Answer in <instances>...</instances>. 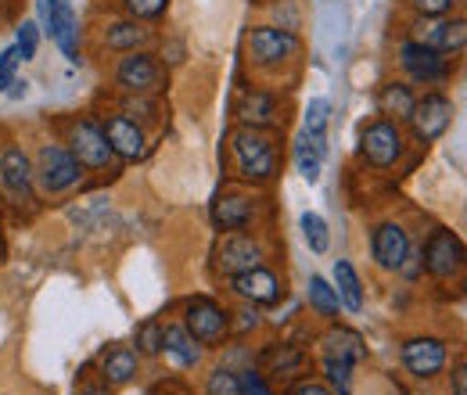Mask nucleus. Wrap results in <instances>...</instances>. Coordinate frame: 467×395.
Here are the masks:
<instances>
[{
	"label": "nucleus",
	"mask_w": 467,
	"mask_h": 395,
	"mask_svg": "<svg viewBox=\"0 0 467 395\" xmlns=\"http://www.w3.org/2000/svg\"><path fill=\"white\" fill-rule=\"evenodd\" d=\"M231 151L234 162H237V172L244 180L263 183V180H270L277 172V148L263 130H252V126L237 130L231 137Z\"/></svg>",
	"instance_id": "1"
},
{
	"label": "nucleus",
	"mask_w": 467,
	"mask_h": 395,
	"mask_svg": "<svg viewBox=\"0 0 467 395\" xmlns=\"http://www.w3.org/2000/svg\"><path fill=\"white\" fill-rule=\"evenodd\" d=\"M83 180V166L72 151H65L58 144H44L33 166V183H40L44 194H61L68 187H76Z\"/></svg>",
	"instance_id": "2"
},
{
	"label": "nucleus",
	"mask_w": 467,
	"mask_h": 395,
	"mask_svg": "<svg viewBox=\"0 0 467 395\" xmlns=\"http://www.w3.org/2000/svg\"><path fill=\"white\" fill-rule=\"evenodd\" d=\"M183 327L202 345H220L231 331V313L223 306H216L213 298H191L183 309Z\"/></svg>",
	"instance_id": "3"
},
{
	"label": "nucleus",
	"mask_w": 467,
	"mask_h": 395,
	"mask_svg": "<svg viewBox=\"0 0 467 395\" xmlns=\"http://www.w3.org/2000/svg\"><path fill=\"white\" fill-rule=\"evenodd\" d=\"M420 263H424V270H428L431 277L446 281V277H453V274L464 270V241H461L453 230L439 226V230L428 237V244H424V252H420Z\"/></svg>",
	"instance_id": "4"
},
{
	"label": "nucleus",
	"mask_w": 467,
	"mask_h": 395,
	"mask_svg": "<svg viewBox=\"0 0 467 395\" xmlns=\"http://www.w3.org/2000/svg\"><path fill=\"white\" fill-rule=\"evenodd\" d=\"M213 266H216V274H223V277L248 274V270L263 266V248H259L255 237L231 230V234L216 244V252H213Z\"/></svg>",
	"instance_id": "5"
},
{
	"label": "nucleus",
	"mask_w": 467,
	"mask_h": 395,
	"mask_svg": "<svg viewBox=\"0 0 467 395\" xmlns=\"http://www.w3.org/2000/svg\"><path fill=\"white\" fill-rule=\"evenodd\" d=\"M359 151H363V159H367L370 166H378V170L396 166L400 155H403V133H400V126H396L392 119H378V122H370V126L363 130Z\"/></svg>",
	"instance_id": "6"
},
{
	"label": "nucleus",
	"mask_w": 467,
	"mask_h": 395,
	"mask_svg": "<svg viewBox=\"0 0 467 395\" xmlns=\"http://www.w3.org/2000/svg\"><path fill=\"white\" fill-rule=\"evenodd\" d=\"M407 122L413 126V137L420 144H431V140H439L450 130V122H453V101L442 98V94H424L420 101H413V112H410Z\"/></svg>",
	"instance_id": "7"
},
{
	"label": "nucleus",
	"mask_w": 467,
	"mask_h": 395,
	"mask_svg": "<svg viewBox=\"0 0 467 395\" xmlns=\"http://www.w3.org/2000/svg\"><path fill=\"white\" fill-rule=\"evenodd\" d=\"M119 87H126L130 94H159L166 87V68L144 51H130L116 68Z\"/></svg>",
	"instance_id": "8"
},
{
	"label": "nucleus",
	"mask_w": 467,
	"mask_h": 395,
	"mask_svg": "<svg viewBox=\"0 0 467 395\" xmlns=\"http://www.w3.org/2000/svg\"><path fill=\"white\" fill-rule=\"evenodd\" d=\"M40 22L68 61H79V22L68 0H40Z\"/></svg>",
	"instance_id": "9"
},
{
	"label": "nucleus",
	"mask_w": 467,
	"mask_h": 395,
	"mask_svg": "<svg viewBox=\"0 0 467 395\" xmlns=\"http://www.w3.org/2000/svg\"><path fill=\"white\" fill-rule=\"evenodd\" d=\"M68 151L79 159V166H90V170H105L112 162V148H109L101 126L90 119H79L68 126Z\"/></svg>",
	"instance_id": "10"
},
{
	"label": "nucleus",
	"mask_w": 467,
	"mask_h": 395,
	"mask_svg": "<svg viewBox=\"0 0 467 395\" xmlns=\"http://www.w3.org/2000/svg\"><path fill=\"white\" fill-rule=\"evenodd\" d=\"M295 47H298V36L288 29H277V26H255L248 33V57L255 65H277V61L292 57Z\"/></svg>",
	"instance_id": "11"
},
{
	"label": "nucleus",
	"mask_w": 467,
	"mask_h": 395,
	"mask_svg": "<svg viewBox=\"0 0 467 395\" xmlns=\"http://www.w3.org/2000/svg\"><path fill=\"white\" fill-rule=\"evenodd\" d=\"M400 65H403V72L413 83H442L450 76L446 57L439 51H431V47H424V44H417V40L400 47Z\"/></svg>",
	"instance_id": "12"
},
{
	"label": "nucleus",
	"mask_w": 467,
	"mask_h": 395,
	"mask_svg": "<svg viewBox=\"0 0 467 395\" xmlns=\"http://www.w3.org/2000/svg\"><path fill=\"white\" fill-rule=\"evenodd\" d=\"M403 367L413 378H435L446 367V345L439 338H410L403 341Z\"/></svg>",
	"instance_id": "13"
},
{
	"label": "nucleus",
	"mask_w": 467,
	"mask_h": 395,
	"mask_svg": "<svg viewBox=\"0 0 467 395\" xmlns=\"http://www.w3.org/2000/svg\"><path fill=\"white\" fill-rule=\"evenodd\" d=\"M101 133H105L112 155H119V159L133 162V159L144 155V130H140L133 119H126V115H109L105 126H101Z\"/></svg>",
	"instance_id": "14"
},
{
	"label": "nucleus",
	"mask_w": 467,
	"mask_h": 395,
	"mask_svg": "<svg viewBox=\"0 0 467 395\" xmlns=\"http://www.w3.org/2000/svg\"><path fill=\"white\" fill-rule=\"evenodd\" d=\"M417 44H424V47H431V51H439V55H457V51H464V44H467L464 18H435V22L420 26Z\"/></svg>",
	"instance_id": "15"
},
{
	"label": "nucleus",
	"mask_w": 467,
	"mask_h": 395,
	"mask_svg": "<svg viewBox=\"0 0 467 395\" xmlns=\"http://www.w3.org/2000/svg\"><path fill=\"white\" fill-rule=\"evenodd\" d=\"M231 287L237 298H244V302H252V306H274V302L281 298V281H277L270 270H263V266L231 277Z\"/></svg>",
	"instance_id": "16"
},
{
	"label": "nucleus",
	"mask_w": 467,
	"mask_h": 395,
	"mask_svg": "<svg viewBox=\"0 0 467 395\" xmlns=\"http://www.w3.org/2000/svg\"><path fill=\"white\" fill-rule=\"evenodd\" d=\"M0 183L11 198H26L33 202V162L26 159L22 148H7L0 155Z\"/></svg>",
	"instance_id": "17"
},
{
	"label": "nucleus",
	"mask_w": 467,
	"mask_h": 395,
	"mask_svg": "<svg viewBox=\"0 0 467 395\" xmlns=\"http://www.w3.org/2000/svg\"><path fill=\"white\" fill-rule=\"evenodd\" d=\"M370 248H374V259H378L381 270H400L403 259H407V252H410L407 230H403L400 223H381L378 230H374Z\"/></svg>",
	"instance_id": "18"
},
{
	"label": "nucleus",
	"mask_w": 467,
	"mask_h": 395,
	"mask_svg": "<svg viewBox=\"0 0 467 395\" xmlns=\"http://www.w3.org/2000/svg\"><path fill=\"white\" fill-rule=\"evenodd\" d=\"M162 352H166V359H173L176 367H194L198 359H202V348H198V341L187 335V327H180V324H170V327H162Z\"/></svg>",
	"instance_id": "19"
},
{
	"label": "nucleus",
	"mask_w": 467,
	"mask_h": 395,
	"mask_svg": "<svg viewBox=\"0 0 467 395\" xmlns=\"http://www.w3.org/2000/svg\"><path fill=\"white\" fill-rule=\"evenodd\" d=\"M252 216H255V205L248 198H241V194H227V198H220L213 205V223L220 230H244L252 223Z\"/></svg>",
	"instance_id": "20"
},
{
	"label": "nucleus",
	"mask_w": 467,
	"mask_h": 395,
	"mask_svg": "<svg viewBox=\"0 0 467 395\" xmlns=\"http://www.w3.org/2000/svg\"><path fill=\"white\" fill-rule=\"evenodd\" d=\"M237 115H241V122H244V126H252V130H266V126H277V101H274L270 94H259V90H252V94H244V98H241V105H237Z\"/></svg>",
	"instance_id": "21"
},
{
	"label": "nucleus",
	"mask_w": 467,
	"mask_h": 395,
	"mask_svg": "<svg viewBox=\"0 0 467 395\" xmlns=\"http://www.w3.org/2000/svg\"><path fill=\"white\" fill-rule=\"evenodd\" d=\"M133 374H137V352L133 348L116 345L105 352V359H101V381L105 385H126Z\"/></svg>",
	"instance_id": "22"
},
{
	"label": "nucleus",
	"mask_w": 467,
	"mask_h": 395,
	"mask_svg": "<svg viewBox=\"0 0 467 395\" xmlns=\"http://www.w3.org/2000/svg\"><path fill=\"white\" fill-rule=\"evenodd\" d=\"M324 356H335V359H346V363H359V359H367V345H363V338L356 331L338 327V331L324 335Z\"/></svg>",
	"instance_id": "23"
},
{
	"label": "nucleus",
	"mask_w": 467,
	"mask_h": 395,
	"mask_svg": "<svg viewBox=\"0 0 467 395\" xmlns=\"http://www.w3.org/2000/svg\"><path fill=\"white\" fill-rule=\"evenodd\" d=\"M335 295H338V306H346L349 313L363 309V284L356 277L352 263H346V259L335 263Z\"/></svg>",
	"instance_id": "24"
},
{
	"label": "nucleus",
	"mask_w": 467,
	"mask_h": 395,
	"mask_svg": "<svg viewBox=\"0 0 467 395\" xmlns=\"http://www.w3.org/2000/svg\"><path fill=\"white\" fill-rule=\"evenodd\" d=\"M148 40H151V29H144L137 18H133V22H112L109 33H105V44H109L112 51H137V47H144Z\"/></svg>",
	"instance_id": "25"
},
{
	"label": "nucleus",
	"mask_w": 467,
	"mask_h": 395,
	"mask_svg": "<svg viewBox=\"0 0 467 395\" xmlns=\"http://www.w3.org/2000/svg\"><path fill=\"white\" fill-rule=\"evenodd\" d=\"M302 348H295V345H270L266 352H263V359H259V367L266 370V374H274V378H288L295 374L298 367H302Z\"/></svg>",
	"instance_id": "26"
},
{
	"label": "nucleus",
	"mask_w": 467,
	"mask_h": 395,
	"mask_svg": "<svg viewBox=\"0 0 467 395\" xmlns=\"http://www.w3.org/2000/svg\"><path fill=\"white\" fill-rule=\"evenodd\" d=\"M324 144H317V140H309L306 133H298L295 137V166L298 172L309 180V183H317L320 180V166H324Z\"/></svg>",
	"instance_id": "27"
},
{
	"label": "nucleus",
	"mask_w": 467,
	"mask_h": 395,
	"mask_svg": "<svg viewBox=\"0 0 467 395\" xmlns=\"http://www.w3.org/2000/svg\"><path fill=\"white\" fill-rule=\"evenodd\" d=\"M413 90H410L407 83H389V87H381V94H378V109L381 115H396V119H410L413 112Z\"/></svg>",
	"instance_id": "28"
},
{
	"label": "nucleus",
	"mask_w": 467,
	"mask_h": 395,
	"mask_svg": "<svg viewBox=\"0 0 467 395\" xmlns=\"http://www.w3.org/2000/svg\"><path fill=\"white\" fill-rule=\"evenodd\" d=\"M327 112H331V105H327L324 98H317V101L306 105V122H302V133H306L309 140L324 144V148H327V119H331Z\"/></svg>",
	"instance_id": "29"
},
{
	"label": "nucleus",
	"mask_w": 467,
	"mask_h": 395,
	"mask_svg": "<svg viewBox=\"0 0 467 395\" xmlns=\"http://www.w3.org/2000/svg\"><path fill=\"white\" fill-rule=\"evenodd\" d=\"M309 306L324 320H335L338 317V295H335V287L324 281V277H309Z\"/></svg>",
	"instance_id": "30"
},
{
	"label": "nucleus",
	"mask_w": 467,
	"mask_h": 395,
	"mask_svg": "<svg viewBox=\"0 0 467 395\" xmlns=\"http://www.w3.org/2000/svg\"><path fill=\"white\" fill-rule=\"evenodd\" d=\"M320 367H324V378H327V385H331L335 392L352 395V363L335 359V356H324V359H320Z\"/></svg>",
	"instance_id": "31"
},
{
	"label": "nucleus",
	"mask_w": 467,
	"mask_h": 395,
	"mask_svg": "<svg viewBox=\"0 0 467 395\" xmlns=\"http://www.w3.org/2000/svg\"><path fill=\"white\" fill-rule=\"evenodd\" d=\"M302 237H306V244H309V252H317V255H324L327 252V244H331V234H327V223L317 216V213H306L302 220Z\"/></svg>",
	"instance_id": "32"
},
{
	"label": "nucleus",
	"mask_w": 467,
	"mask_h": 395,
	"mask_svg": "<svg viewBox=\"0 0 467 395\" xmlns=\"http://www.w3.org/2000/svg\"><path fill=\"white\" fill-rule=\"evenodd\" d=\"M137 352H140V356H159V352H162V324H159V320H148V324L137 331Z\"/></svg>",
	"instance_id": "33"
},
{
	"label": "nucleus",
	"mask_w": 467,
	"mask_h": 395,
	"mask_svg": "<svg viewBox=\"0 0 467 395\" xmlns=\"http://www.w3.org/2000/svg\"><path fill=\"white\" fill-rule=\"evenodd\" d=\"M209 395H241V381L234 370H213L209 374Z\"/></svg>",
	"instance_id": "34"
},
{
	"label": "nucleus",
	"mask_w": 467,
	"mask_h": 395,
	"mask_svg": "<svg viewBox=\"0 0 467 395\" xmlns=\"http://www.w3.org/2000/svg\"><path fill=\"white\" fill-rule=\"evenodd\" d=\"M126 4V11L140 22V18H159V15H166V7H170V0H122Z\"/></svg>",
	"instance_id": "35"
},
{
	"label": "nucleus",
	"mask_w": 467,
	"mask_h": 395,
	"mask_svg": "<svg viewBox=\"0 0 467 395\" xmlns=\"http://www.w3.org/2000/svg\"><path fill=\"white\" fill-rule=\"evenodd\" d=\"M237 381H241V395H274L270 392V385H266V378H263V370H241L237 374Z\"/></svg>",
	"instance_id": "36"
},
{
	"label": "nucleus",
	"mask_w": 467,
	"mask_h": 395,
	"mask_svg": "<svg viewBox=\"0 0 467 395\" xmlns=\"http://www.w3.org/2000/svg\"><path fill=\"white\" fill-rule=\"evenodd\" d=\"M18 61H22V55H18V47H7L4 55H0V94L11 87V79H15V68H18Z\"/></svg>",
	"instance_id": "37"
},
{
	"label": "nucleus",
	"mask_w": 467,
	"mask_h": 395,
	"mask_svg": "<svg viewBox=\"0 0 467 395\" xmlns=\"http://www.w3.org/2000/svg\"><path fill=\"white\" fill-rule=\"evenodd\" d=\"M18 55H22V61H29V57L36 55V26L33 22H22V29H18Z\"/></svg>",
	"instance_id": "38"
},
{
	"label": "nucleus",
	"mask_w": 467,
	"mask_h": 395,
	"mask_svg": "<svg viewBox=\"0 0 467 395\" xmlns=\"http://www.w3.org/2000/svg\"><path fill=\"white\" fill-rule=\"evenodd\" d=\"M413 7H417L424 18H439V15H446V11L453 7V0H413Z\"/></svg>",
	"instance_id": "39"
},
{
	"label": "nucleus",
	"mask_w": 467,
	"mask_h": 395,
	"mask_svg": "<svg viewBox=\"0 0 467 395\" xmlns=\"http://www.w3.org/2000/svg\"><path fill=\"white\" fill-rule=\"evenodd\" d=\"M450 381H453V395H467V367H464V359L453 367V378H450Z\"/></svg>",
	"instance_id": "40"
},
{
	"label": "nucleus",
	"mask_w": 467,
	"mask_h": 395,
	"mask_svg": "<svg viewBox=\"0 0 467 395\" xmlns=\"http://www.w3.org/2000/svg\"><path fill=\"white\" fill-rule=\"evenodd\" d=\"M292 395H335L331 389H324V385H313V381H302V385H295Z\"/></svg>",
	"instance_id": "41"
},
{
	"label": "nucleus",
	"mask_w": 467,
	"mask_h": 395,
	"mask_svg": "<svg viewBox=\"0 0 467 395\" xmlns=\"http://www.w3.org/2000/svg\"><path fill=\"white\" fill-rule=\"evenodd\" d=\"M420 266H424V263H420V255H413V252H407V259H403V266H400V270H403V274H407L410 281H413V277L420 274Z\"/></svg>",
	"instance_id": "42"
},
{
	"label": "nucleus",
	"mask_w": 467,
	"mask_h": 395,
	"mask_svg": "<svg viewBox=\"0 0 467 395\" xmlns=\"http://www.w3.org/2000/svg\"><path fill=\"white\" fill-rule=\"evenodd\" d=\"M241 320H237V331H248V327H255L259 324V313L255 309H244V313H237Z\"/></svg>",
	"instance_id": "43"
},
{
	"label": "nucleus",
	"mask_w": 467,
	"mask_h": 395,
	"mask_svg": "<svg viewBox=\"0 0 467 395\" xmlns=\"http://www.w3.org/2000/svg\"><path fill=\"white\" fill-rule=\"evenodd\" d=\"M79 395H112V392H109V385L101 381V385H83V392Z\"/></svg>",
	"instance_id": "44"
},
{
	"label": "nucleus",
	"mask_w": 467,
	"mask_h": 395,
	"mask_svg": "<svg viewBox=\"0 0 467 395\" xmlns=\"http://www.w3.org/2000/svg\"><path fill=\"white\" fill-rule=\"evenodd\" d=\"M0 263H4V237H0Z\"/></svg>",
	"instance_id": "45"
},
{
	"label": "nucleus",
	"mask_w": 467,
	"mask_h": 395,
	"mask_svg": "<svg viewBox=\"0 0 467 395\" xmlns=\"http://www.w3.org/2000/svg\"><path fill=\"white\" fill-rule=\"evenodd\" d=\"M0 216H4V209H0Z\"/></svg>",
	"instance_id": "46"
}]
</instances>
